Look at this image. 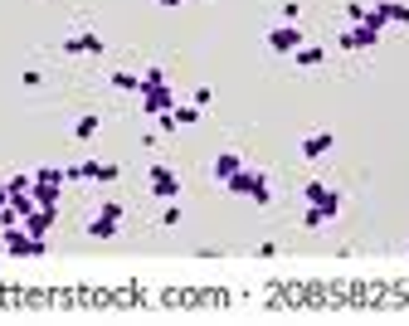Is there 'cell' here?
Returning a JSON list of instances; mask_svg holds the SVG:
<instances>
[{"instance_id": "cell-8", "label": "cell", "mask_w": 409, "mask_h": 326, "mask_svg": "<svg viewBox=\"0 0 409 326\" xmlns=\"http://www.w3.org/2000/svg\"><path fill=\"white\" fill-rule=\"evenodd\" d=\"M331 146H336V136H331V132H312V136H303V146H298V151H303L307 161H321Z\"/></svg>"}, {"instance_id": "cell-5", "label": "cell", "mask_w": 409, "mask_h": 326, "mask_svg": "<svg viewBox=\"0 0 409 326\" xmlns=\"http://www.w3.org/2000/svg\"><path fill=\"white\" fill-rule=\"evenodd\" d=\"M117 229H122V205H117V200H107V205H102L98 215H93L88 234H93V239H112Z\"/></svg>"}, {"instance_id": "cell-7", "label": "cell", "mask_w": 409, "mask_h": 326, "mask_svg": "<svg viewBox=\"0 0 409 326\" xmlns=\"http://www.w3.org/2000/svg\"><path fill=\"white\" fill-rule=\"evenodd\" d=\"M64 54H102V34H93V29L69 34V39H64Z\"/></svg>"}, {"instance_id": "cell-9", "label": "cell", "mask_w": 409, "mask_h": 326, "mask_svg": "<svg viewBox=\"0 0 409 326\" xmlns=\"http://www.w3.org/2000/svg\"><path fill=\"white\" fill-rule=\"evenodd\" d=\"M239 171H244V161H239L234 151H219V156H214V180H219V185H224L229 176H239Z\"/></svg>"}, {"instance_id": "cell-22", "label": "cell", "mask_w": 409, "mask_h": 326, "mask_svg": "<svg viewBox=\"0 0 409 326\" xmlns=\"http://www.w3.org/2000/svg\"><path fill=\"white\" fill-rule=\"evenodd\" d=\"M161 5H186V0H161Z\"/></svg>"}, {"instance_id": "cell-10", "label": "cell", "mask_w": 409, "mask_h": 326, "mask_svg": "<svg viewBox=\"0 0 409 326\" xmlns=\"http://www.w3.org/2000/svg\"><path fill=\"white\" fill-rule=\"evenodd\" d=\"M49 224H54V210H49V205H44V210H25V229H29V234H39V239H44V234H49Z\"/></svg>"}, {"instance_id": "cell-1", "label": "cell", "mask_w": 409, "mask_h": 326, "mask_svg": "<svg viewBox=\"0 0 409 326\" xmlns=\"http://www.w3.org/2000/svg\"><path fill=\"white\" fill-rule=\"evenodd\" d=\"M224 190L239 195V200H254V205H268V200H273V190H268V180H263L258 171H239V176H229Z\"/></svg>"}, {"instance_id": "cell-16", "label": "cell", "mask_w": 409, "mask_h": 326, "mask_svg": "<svg viewBox=\"0 0 409 326\" xmlns=\"http://www.w3.org/2000/svg\"><path fill=\"white\" fill-rule=\"evenodd\" d=\"M64 180H93V161H83V166H69V171H64Z\"/></svg>"}, {"instance_id": "cell-3", "label": "cell", "mask_w": 409, "mask_h": 326, "mask_svg": "<svg viewBox=\"0 0 409 326\" xmlns=\"http://www.w3.org/2000/svg\"><path fill=\"white\" fill-rule=\"evenodd\" d=\"M146 185H151L156 200H176V195H181V180H176L171 166H151V171H146Z\"/></svg>"}, {"instance_id": "cell-4", "label": "cell", "mask_w": 409, "mask_h": 326, "mask_svg": "<svg viewBox=\"0 0 409 326\" xmlns=\"http://www.w3.org/2000/svg\"><path fill=\"white\" fill-rule=\"evenodd\" d=\"M298 44H307V34L298 29V20H288V24L268 29V49H273V54H293Z\"/></svg>"}, {"instance_id": "cell-18", "label": "cell", "mask_w": 409, "mask_h": 326, "mask_svg": "<svg viewBox=\"0 0 409 326\" xmlns=\"http://www.w3.org/2000/svg\"><path fill=\"white\" fill-rule=\"evenodd\" d=\"M303 224H307V229H321V224H326V215H321V210H317V205H307V215H303Z\"/></svg>"}, {"instance_id": "cell-21", "label": "cell", "mask_w": 409, "mask_h": 326, "mask_svg": "<svg viewBox=\"0 0 409 326\" xmlns=\"http://www.w3.org/2000/svg\"><path fill=\"white\" fill-rule=\"evenodd\" d=\"M5 200H10V185H0V210H5Z\"/></svg>"}, {"instance_id": "cell-13", "label": "cell", "mask_w": 409, "mask_h": 326, "mask_svg": "<svg viewBox=\"0 0 409 326\" xmlns=\"http://www.w3.org/2000/svg\"><path fill=\"white\" fill-rule=\"evenodd\" d=\"M112 88H122V93H141V73H112Z\"/></svg>"}, {"instance_id": "cell-15", "label": "cell", "mask_w": 409, "mask_h": 326, "mask_svg": "<svg viewBox=\"0 0 409 326\" xmlns=\"http://www.w3.org/2000/svg\"><path fill=\"white\" fill-rule=\"evenodd\" d=\"M176 112V127H195L200 122V108H171Z\"/></svg>"}, {"instance_id": "cell-20", "label": "cell", "mask_w": 409, "mask_h": 326, "mask_svg": "<svg viewBox=\"0 0 409 326\" xmlns=\"http://www.w3.org/2000/svg\"><path fill=\"white\" fill-rule=\"evenodd\" d=\"M346 20H351V24H361V20H366V5H356V0H351V5H346Z\"/></svg>"}, {"instance_id": "cell-12", "label": "cell", "mask_w": 409, "mask_h": 326, "mask_svg": "<svg viewBox=\"0 0 409 326\" xmlns=\"http://www.w3.org/2000/svg\"><path fill=\"white\" fill-rule=\"evenodd\" d=\"M293 59H298V69H321V59H326V54H321L317 44H298V49H293Z\"/></svg>"}, {"instance_id": "cell-17", "label": "cell", "mask_w": 409, "mask_h": 326, "mask_svg": "<svg viewBox=\"0 0 409 326\" xmlns=\"http://www.w3.org/2000/svg\"><path fill=\"white\" fill-rule=\"evenodd\" d=\"M161 83H166V69H146L141 73V88H161Z\"/></svg>"}, {"instance_id": "cell-2", "label": "cell", "mask_w": 409, "mask_h": 326, "mask_svg": "<svg viewBox=\"0 0 409 326\" xmlns=\"http://www.w3.org/2000/svg\"><path fill=\"white\" fill-rule=\"evenodd\" d=\"M303 195H307V205H317L326 219H336V215H341V205H346V200H341V190H331L326 180H307Z\"/></svg>"}, {"instance_id": "cell-19", "label": "cell", "mask_w": 409, "mask_h": 326, "mask_svg": "<svg viewBox=\"0 0 409 326\" xmlns=\"http://www.w3.org/2000/svg\"><path fill=\"white\" fill-rule=\"evenodd\" d=\"M390 24H409V5H390Z\"/></svg>"}, {"instance_id": "cell-11", "label": "cell", "mask_w": 409, "mask_h": 326, "mask_svg": "<svg viewBox=\"0 0 409 326\" xmlns=\"http://www.w3.org/2000/svg\"><path fill=\"white\" fill-rule=\"evenodd\" d=\"M98 127H102L98 112H83V117L74 122V136H78V141H93V136H98Z\"/></svg>"}, {"instance_id": "cell-14", "label": "cell", "mask_w": 409, "mask_h": 326, "mask_svg": "<svg viewBox=\"0 0 409 326\" xmlns=\"http://www.w3.org/2000/svg\"><path fill=\"white\" fill-rule=\"evenodd\" d=\"M117 176H122L117 161H93V180H117Z\"/></svg>"}, {"instance_id": "cell-6", "label": "cell", "mask_w": 409, "mask_h": 326, "mask_svg": "<svg viewBox=\"0 0 409 326\" xmlns=\"http://www.w3.org/2000/svg\"><path fill=\"white\" fill-rule=\"evenodd\" d=\"M176 108V98H171V88L161 83V88H141V112L146 117H161V112Z\"/></svg>"}]
</instances>
